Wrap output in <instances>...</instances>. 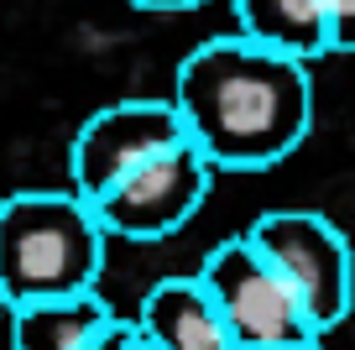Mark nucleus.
<instances>
[{
    "instance_id": "f257e3e1",
    "label": "nucleus",
    "mask_w": 355,
    "mask_h": 350,
    "mask_svg": "<svg viewBox=\"0 0 355 350\" xmlns=\"http://www.w3.org/2000/svg\"><path fill=\"white\" fill-rule=\"evenodd\" d=\"M167 99L183 121V142L214 173H266L288 162L313 126L309 63L235 32L193 47Z\"/></svg>"
},
{
    "instance_id": "f03ea898",
    "label": "nucleus",
    "mask_w": 355,
    "mask_h": 350,
    "mask_svg": "<svg viewBox=\"0 0 355 350\" xmlns=\"http://www.w3.org/2000/svg\"><path fill=\"white\" fill-rule=\"evenodd\" d=\"M105 235L73 188H26L0 199V308L94 293Z\"/></svg>"
},
{
    "instance_id": "7ed1b4c3",
    "label": "nucleus",
    "mask_w": 355,
    "mask_h": 350,
    "mask_svg": "<svg viewBox=\"0 0 355 350\" xmlns=\"http://www.w3.org/2000/svg\"><path fill=\"white\" fill-rule=\"evenodd\" d=\"M245 241L277 267V277L293 288L309 324L329 335L355 308V251L350 235L319 209H266L241 230Z\"/></svg>"
},
{
    "instance_id": "20e7f679",
    "label": "nucleus",
    "mask_w": 355,
    "mask_h": 350,
    "mask_svg": "<svg viewBox=\"0 0 355 350\" xmlns=\"http://www.w3.org/2000/svg\"><path fill=\"white\" fill-rule=\"evenodd\" d=\"M193 283L204 288L209 308L220 314L225 335L235 340V350H298L319 345V329L309 324L303 303L293 298V288L277 277V267L266 262L245 235L220 241L199 262Z\"/></svg>"
},
{
    "instance_id": "39448f33",
    "label": "nucleus",
    "mask_w": 355,
    "mask_h": 350,
    "mask_svg": "<svg viewBox=\"0 0 355 350\" xmlns=\"http://www.w3.org/2000/svg\"><path fill=\"white\" fill-rule=\"evenodd\" d=\"M209 183H214V167L189 142H178L167 152H157L152 162L131 167L100 199H89V209H94V219H100V230L110 241L152 246V241L178 235L199 215L204 199H209Z\"/></svg>"
},
{
    "instance_id": "423d86ee",
    "label": "nucleus",
    "mask_w": 355,
    "mask_h": 350,
    "mask_svg": "<svg viewBox=\"0 0 355 350\" xmlns=\"http://www.w3.org/2000/svg\"><path fill=\"white\" fill-rule=\"evenodd\" d=\"M183 142V121H178L173 99L157 94H131L100 105L78 126L73 152H68V188L78 199H100L110 183H121L131 167L152 162L157 152Z\"/></svg>"
},
{
    "instance_id": "0eeeda50",
    "label": "nucleus",
    "mask_w": 355,
    "mask_h": 350,
    "mask_svg": "<svg viewBox=\"0 0 355 350\" xmlns=\"http://www.w3.org/2000/svg\"><path fill=\"white\" fill-rule=\"evenodd\" d=\"M136 329L157 350H235V340L225 335L220 314L209 308L193 277H162L146 288L141 308H136Z\"/></svg>"
},
{
    "instance_id": "6e6552de",
    "label": "nucleus",
    "mask_w": 355,
    "mask_h": 350,
    "mask_svg": "<svg viewBox=\"0 0 355 350\" xmlns=\"http://www.w3.org/2000/svg\"><path fill=\"white\" fill-rule=\"evenodd\" d=\"M235 11V37L261 42L272 53H288L298 63L329 58L324 37V0H230Z\"/></svg>"
},
{
    "instance_id": "1a4fd4ad",
    "label": "nucleus",
    "mask_w": 355,
    "mask_h": 350,
    "mask_svg": "<svg viewBox=\"0 0 355 350\" xmlns=\"http://www.w3.org/2000/svg\"><path fill=\"white\" fill-rule=\"evenodd\" d=\"M6 319H11V350H84L115 319V308L94 288V293H73V298L21 303Z\"/></svg>"
},
{
    "instance_id": "9d476101",
    "label": "nucleus",
    "mask_w": 355,
    "mask_h": 350,
    "mask_svg": "<svg viewBox=\"0 0 355 350\" xmlns=\"http://www.w3.org/2000/svg\"><path fill=\"white\" fill-rule=\"evenodd\" d=\"M324 37L329 53H355V0H324Z\"/></svg>"
},
{
    "instance_id": "9b49d317",
    "label": "nucleus",
    "mask_w": 355,
    "mask_h": 350,
    "mask_svg": "<svg viewBox=\"0 0 355 350\" xmlns=\"http://www.w3.org/2000/svg\"><path fill=\"white\" fill-rule=\"evenodd\" d=\"M131 345H136V324H131V319H121V314H115V319H110V324H105L94 340H89L84 350H131Z\"/></svg>"
},
{
    "instance_id": "f8f14e48",
    "label": "nucleus",
    "mask_w": 355,
    "mask_h": 350,
    "mask_svg": "<svg viewBox=\"0 0 355 350\" xmlns=\"http://www.w3.org/2000/svg\"><path fill=\"white\" fill-rule=\"evenodd\" d=\"M125 6H136V11H193L204 0H125Z\"/></svg>"
},
{
    "instance_id": "ddd939ff",
    "label": "nucleus",
    "mask_w": 355,
    "mask_h": 350,
    "mask_svg": "<svg viewBox=\"0 0 355 350\" xmlns=\"http://www.w3.org/2000/svg\"><path fill=\"white\" fill-rule=\"evenodd\" d=\"M131 324H136V319H131ZM131 350H157V345H152V340L141 335V329H136V345H131Z\"/></svg>"
},
{
    "instance_id": "4468645a",
    "label": "nucleus",
    "mask_w": 355,
    "mask_h": 350,
    "mask_svg": "<svg viewBox=\"0 0 355 350\" xmlns=\"http://www.w3.org/2000/svg\"><path fill=\"white\" fill-rule=\"evenodd\" d=\"M298 350H319V345H298Z\"/></svg>"
},
{
    "instance_id": "2eb2a0df",
    "label": "nucleus",
    "mask_w": 355,
    "mask_h": 350,
    "mask_svg": "<svg viewBox=\"0 0 355 350\" xmlns=\"http://www.w3.org/2000/svg\"><path fill=\"white\" fill-rule=\"evenodd\" d=\"M0 314H6V308H0Z\"/></svg>"
}]
</instances>
